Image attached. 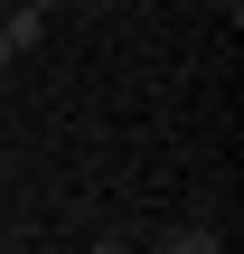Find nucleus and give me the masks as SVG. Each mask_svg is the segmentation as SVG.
I'll list each match as a JSON object with an SVG mask.
<instances>
[{
	"label": "nucleus",
	"instance_id": "f257e3e1",
	"mask_svg": "<svg viewBox=\"0 0 244 254\" xmlns=\"http://www.w3.org/2000/svg\"><path fill=\"white\" fill-rule=\"evenodd\" d=\"M0 38H9V47L28 57V47L47 38V9H28V0H0Z\"/></svg>",
	"mask_w": 244,
	"mask_h": 254
},
{
	"label": "nucleus",
	"instance_id": "f03ea898",
	"mask_svg": "<svg viewBox=\"0 0 244 254\" xmlns=\"http://www.w3.org/2000/svg\"><path fill=\"white\" fill-rule=\"evenodd\" d=\"M28 9H66V0H28Z\"/></svg>",
	"mask_w": 244,
	"mask_h": 254
}]
</instances>
